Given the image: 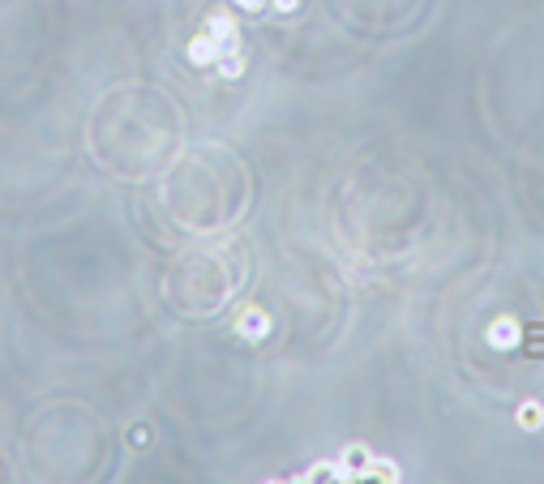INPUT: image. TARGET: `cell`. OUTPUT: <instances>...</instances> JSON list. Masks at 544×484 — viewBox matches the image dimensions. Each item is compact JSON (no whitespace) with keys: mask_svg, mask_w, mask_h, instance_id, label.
<instances>
[{"mask_svg":"<svg viewBox=\"0 0 544 484\" xmlns=\"http://www.w3.org/2000/svg\"><path fill=\"white\" fill-rule=\"evenodd\" d=\"M270 5H275V9H283V13H292V9L300 5V0H270Z\"/></svg>","mask_w":544,"mask_h":484,"instance_id":"obj_4","label":"cell"},{"mask_svg":"<svg viewBox=\"0 0 544 484\" xmlns=\"http://www.w3.org/2000/svg\"><path fill=\"white\" fill-rule=\"evenodd\" d=\"M236 5H240V9H249V13H262V9L270 5V0H236Z\"/></svg>","mask_w":544,"mask_h":484,"instance_id":"obj_3","label":"cell"},{"mask_svg":"<svg viewBox=\"0 0 544 484\" xmlns=\"http://www.w3.org/2000/svg\"><path fill=\"white\" fill-rule=\"evenodd\" d=\"M232 52H236L232 43H223L219 35H210V30H202V35L189 43V60H193V65H215V60L232 56Z\"/></svg>","mask_w":544,"mask_h":484,"instance_id":"obj_1","label":"cell"},{"mask_svg":"<svg viewBox=\"0 0 544 484\" xmlns=\"http://www.w3.org/2000/svg\"><path fill=\"white\" fill-rule=\"evenodd\" d=\"M519 420H523V425H527V429H536V425H540V420H544V407H540V403H523V412H519Z\"/></svg>","mask_w":544,"mask_h":484,"instance_id":"obj_2","label":"cell"}]
</instances>
